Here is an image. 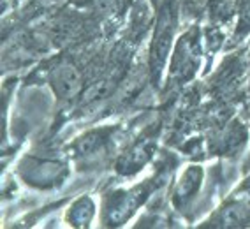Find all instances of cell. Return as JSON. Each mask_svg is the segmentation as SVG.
<instances>
[{
	"mask_svg": "<svg viewBox=\"0 0 250 229\" xmlns=\"http://www.w3.org/2000/svg\"><path fill=\"white\" fill-rule=\"evenodd\" d=\"M92 219H94V203L90 201L88 198H81L80 201L72 205L71 213H69V222L72 226L85 228Z\"/></svg>",
	"mask_w": 250,
	"mask_h": 229,
	"instance_id": "277c9868",
	"label": "cell"
},
{
	"mask_svg": "<svg viewBox=\"0 0 250 229\" xmlns=\"http://www.w3.org/2000/svg\"><path fill=\"white\" fill-rule=\"evenodd\" d=\"M190 36H185L180 39L176 46V53H174L173 62V74L178 78H188L192 76V72L197 67V60H199V51L194 39H188Z\"/></svg>",
	"mask_w": 250,
	"mask_h": 229,
	"instance_id": "3957f363",
	"label": "cell"
},
{
	"mask_svg": "<svg viewBox=\"0 0 250 229\" xmlns=\"http://www.w3.org/2000/svg\"><path fill=\"white\" fill-rule=\"evenodd\" d=\"M95 9L103 14H109L115 11L116 7V0H94Z\"/></svg>",
	"mask_w": 250,
	"mask_h": 229,
	"instance_id": "ba28073f",
	"label": "cell"
},
{
	"mask_svg": "<svg viewBox=\"0 0 250 229\" xmlns=\"http://www.w3.org/2000/svg\"><path fill=\"white\" fill-rule=\"evenodd\" d=\"M199 182H201V169H197V167L188 169L187 173L183 175L182 182L178 184V189H176L178 199H185V198H188L190 194H194V190L199 187Z\"/></svg>",
	"mask_w": 250,
	"mask_h": 229,
	"instance_id": "8992f818",
	"label": "cell"
},
{
	"mask_svg": "<svg viewBox=\"0 0 250 229\" xmlns=\"http://www.w3.org/2000/svg\"><path fill=\"white\" fill-rule=\"evenodd\" d=\"M49 83L60 99H72L80 94L81 76L78 69L69 62L58 63L49 74Z\"/></svg>",
	"mask_w": 250,
	"mask_h": 229,
	"instance_id": "7a4b0ae2",
	"label": "cell"
},
{
	"mask_svg": "<svg viewBox=\"0 0 250 229\" xmlns=\"http://www.w3.org/2000/svg\"><path fill=\"white\" fill-rule=\"evenodd\" d=\"M245 220H247V210L243 207H238V205H234L231 208H226L222 213L224 226H240Z\"/></svg>",
	"mask_w": 250,
	"mask_h": 229,
	"instance_id": "52a82bcc",
	"label": "cell"
},
{
	"mask_svg": "<svg viewBox=\"0 0 250 229\" xmlns=\"http://www.w3.org/2000/svg\"><path fill=\"white\" fill-rule=\"evenodd\" d=\"M106 136L107 130H92V132H88V134H85L76 141V150L81 155H88V153L95 152L97 148L103 146Z\"/></svg>",
	"mask_w": 250,
	"mask_h": 229,
	"instance_id": "5b68a950",
	"label": "cell"
},
{
	"mask_svg": "<svg viewBox=\"0 0 250 229\" xmlns=\"http://www.w3.org/2000/svg\"><path fill=\"white\" fill-rule=\"evenodd\" d=\"M171 39H173V20L167 9L162 13L159 27H157L155 37L152 44V55H150V67H152L153 76H159L162 65H164L166 55L169 53Z\"/></svg>",
	"mask_w": 250,
	"mask_h": 229,
	"instance_id": "6da1fadb",
	"label": "cell"
}]
</instances>
